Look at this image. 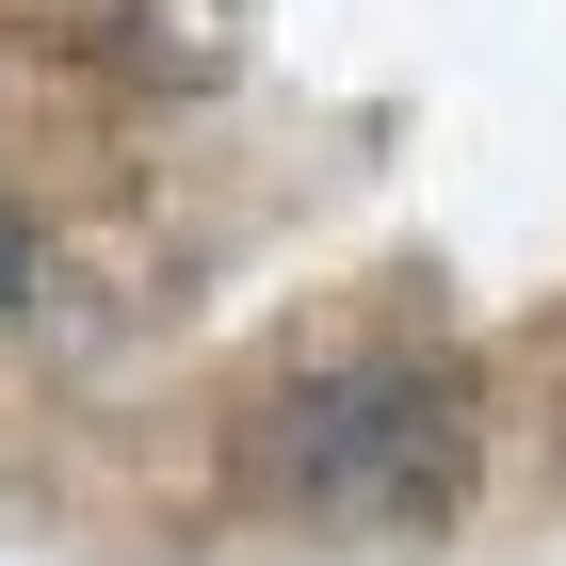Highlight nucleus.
Instances as JSON below:
<instances>
[{
	"mask_svg": "<svg viewBox=\"0 0 566 566\" xmlns=\"http://www.w3.org/2000/svg\"><path fill=\"white\" fill-rule=\"evenodd\" d=\"M33 292V227H17V195H0V307Z\"/></svg>",
	"mask_w": 566,
	"mask_h": 566,
	"instance_id": "obj_2",
	"label": "nucleus"
},
{
	"mask_svg": "<svg viewBox=\"0 0 566 566\" xmlns=\"http://www.w3.org/2000/svg\"><path fill=\"white\" fill-rule=\"evenodd\" d=\"M453 470H470V389L437 356H340V373H307L275 405V485L307 518L389 534L421 502H453Z\"/></svg>",
	"mask_w": 566,
	"mask_h": 566,
	"instance_id": "obj_1",
	"label": "nucleus"
}]
</instances>
